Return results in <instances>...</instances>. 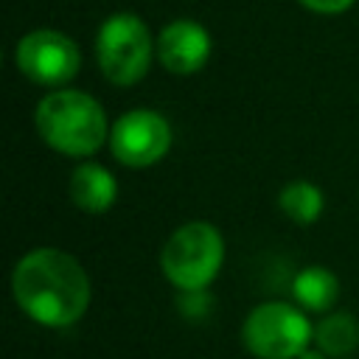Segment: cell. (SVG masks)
<instances>
[{
	"instance_id": "13",
	"label": "cell",
	"mask_w": 359,
	"mask_h": 359,
	"mask_svg": "<svg viewBox=\"0 0 359 359\" xmlns=\"http://www.w3.org/2000/svg\"><path fill=\"white\" fill-rule=\"evenodd\" d=\"M300 3L317 14H339L353 6V0H300Z\"/></svg>"
},
{
	"instance_id": "3",
	"label": "cell",
	"mask_w": 359,
	"mask_h": 359,
	"mask_svg": "<svg viewBox=\"0 0 359 359\" xmlns=\"http://www.w3.org/2000/svg\"><path fill=\"white\" fill-rule=\"evenodd\" d=\"M224 261V241L208 222H188L177 227L160 255L165 278L180 292H199L219 275Z\"/></svg>"
},
{
	"instance_id": "14",
	"label": "cell",
	"mask_w": 359,
	"mask_h": 359,
	"mask_svg": "<svg viewBox=\"0 0 359 359\" xmlns=\"http://www.w3.org/2000/svg\"><path fill=\"white\" fill-rule=\"evenodd\" d=\"M325 356H328V353H325L323 348H311V345H309L297 359H325Z\"/></svg>"
},
{
	"instance_id": "4",
	"label": "cell",
	"mask_w": 359,
	"mask_h": 359,
	"mask_svg": "<svg viewBox=\"0 0 359 359\" xmlns=\"http://www.w3.org/2000/svg\"><path fill=\"white\" fill-rule=\"evenodd\" d=\"M95 53H98L101 73L112 84L129 87V84H137L149 73L154 42L140 17L121 11V14H112L101 25L98 39H95Z\"/></svg>"
},
{
	"instance_id": "12",
	"label": "cell",
	"mask_w": 359,
	"mask_h": 359,
	"mask_svg": "<svg viewBox=\"0 0 359 359\" xmlns=\"http://www.w3.org/2000/svg\"><path fill=\"white\" fill-rule=\"evenodd\" d=\"M314 342L328 356H348L359 345V323L351 314H345V311L328 314L314 328Z\"/></svg>"
},
{
	"instance_id": "7",
	"label": "cell",
	"mask_w": 359,
	"mask_h": 359,
	"mask_svg": "<svg viewBox=\"0 0 359 359\" xmlns=\"http://www.w3.org/2000/svg\"><path fill=\"white\" fill-rule=\"evenodd\" d=\"M171 146V126L151 109H132L112 123L109 149L118 163L129 168L154 165Z\"/></svg>"
},
{
	"instance_id": "6",
	"label": "cell",
	"mask_w": 359,
	"mask_h": 359,
	"mask_svg": "<svg viewBox=\"0 0 359 359\" xmlns=\"http://www.w3.org/2000/svg\"><path fill=\"white\" fill-rule=\"evenodd\" d=\"M79 48L62 31L36 28L17 42V67L34 84L62 87L79 73Z\"/></svg>"
},
{
	"instance_id": "5",
	"label": "cell",
	"mask_w": 359,
	"mask_h": 359,
	"mask_svg": "<svg viewBox=\"0 0 359 359\" xmlns=\"http://www.w3.org/2000/svg\"><path fill=\"white\" fill-rule=\"evenodd\" d=\"M314 328L306 314L289 303H261L250 311L241 339L258 359H297L311 345Z\"/></svg>"
},
{
	"instance_id": "10",
	"label": "cell",
	"mask_w": 359,
	"mask_h": 359,
	"mask_svg": "<svg viewBox=\"0 0 359 359\" xmlns=\"http://www.w3.org/2000/svg\"><path fill=\"white\" fill-rule=\"evenodd\" d=\"M292 294L306 311H328L339 294L337 275L325 266H306L292 280Z\"/></svg>"
},
{
	"instance_id": "9",
	"label": "cell",
	"mask_w": 359,
	"mask_h": 359,
	"mask_svg": "<svg viewBox=\"0 0 359 359\" xmlns=\"http://www.w3.org/2000/svg\"><path fill=\"white\" fill-rule=\"evenodd\" d=\"M115 177L98 163H81L70 174V196L87 213H104L115 202Z\"/></svg>"
},
{
	"instance_id": "2",
	"label": "cell",
	"mask_w": 359,
	"mask_h": 359,
	"mask_svg": "<svg viewBox=\"0 0 359 359\" xmlns=\"http://www.w3.org/2000/svg\"><path fill=\"white\" fill-rule=\"evenodd\" d=\"M36 129L42 140L67 157H87L109 137L101 104L81 90H56L36 107Z\"/></svg>"
},
{
	"instance_id": "11",
	"label": "cell",
	"mask_w": 359,
	"mask_h": 359,
	"mask_svg": "<svg viewBox=\"0 0 359 359\" xmlns=\"http://www.w3.org/2000/svg\"><path fill=\"white\" fill-rule=\"evenodd\" d=\"M278 205H280V210H283L292 222H297V224H311V222L320 219L325 199H323V191H320L314 182L294 180V182L283 185V191H280V196H278Z\"/></svg>"
},
{
	"instance_id": "1",
	"label": "cell",
	"mask_w": 359,
	"mask_h": 359,
	"mask_svg": "<svg viewBox=\"0 0 359 359\" xmlns=\"http://www.w3.org/2000/svg\"><path fill=\"white\" fill-rule=\"evenodd\" d=\"M17 306L50 328L73 325L90 306V278L84 266L62 250L39 247L20 258L11 275Z\"/></svg>"
},
{
	"instance_id": "8",
	"label": "cell",
	"mask_w": 359,
	"mask_h": 359,
	"mask_svg": "<svg viewBox=\"0 0 359 359\" xmlns=\"http://www.w3.org/2000/svg\"><path fill=\"white\" fill-rule=\"evenodd\" d=\"M210 56V34L194 20H177L165 25L157 36V59L165 70L188 76L205 67Z\"/></svg>"
}]
</instances>
